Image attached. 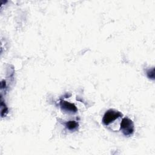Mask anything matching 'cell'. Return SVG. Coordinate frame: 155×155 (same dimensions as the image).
I'll return each instance as SVG.
<instances>
[{
    "mask_svg": "<svg viewBox=\"0 0 155 155\" xmlns=\"http://www.w3.org/2000/svg\"><path fill=\"white\" fill-rule=\"evenodd\" d=\"M120 130L125 136H131L134 132V125L132 120L128 117L123 118L120 123Z\"/></svg>",
    "mask_w": 155,
    "mask_h": 155,
    "instance_id": "obj_1",
    "label": "cell"
},
{
    "mask_svg": "<svg viewBox=\"0 0 155 155\" xmlns=\"http://www.w3.org/2000/svg\"><path fill=\"white\" fill-rule=\"evenodd\" d=\"M122 114L118 111H116L115 110L110 109L107 110L102 118V123L105 125H108L113 121H114L117 118L122 117Z\"/></svg>",
    "mask_w": 155,
    "mask_h": 155,
    "instance_id": "obj_2",
    "label": "cell"
},
{
    "mask_svg": "<svg viewBox=\"0 0 155 155\" xmlns=\"http://www.w3.org/2000/svg\"><path fill=\"white\" fill-rule=\"evenodd\" d=\"M59 105L61 108L66 112L75 113L78 111V108L74 104L65 101L61 100L59 102Z\"/></svg>",
    "mask_w": 155,
    "mask_h": 155,
    "instance_id": "obj_3",
    "label": "cell"
},
{
    "mask_svg": "<svg viewBox=\"0 0 155 155\" xmlns=\"http://www.w3.org/2000/svg\"><path fill=\"white\" fill-rule=\"evenodd\" d=\"M78 126V123L74 120H70L65 123V127L70 131H74L77 130Z\"/></svg>",
    "mask_w": 155,
    "mask_h": 155,
    "instance_id": "obj_4",
    "label": "cell"
},
{
    "mask_svg": "<svg viewBox=\"0 0 155 155\" xmlns=\"http://www.w3.org/2000/svg\"><path fill=\"white\" fill-rule=\"evenodd\" d=\"M1 116L4 117L8 113V108L7 107L5 104L3 102L2 99L1 102Z\"/></svg>",
    "mask_w": 155,
    "mask_h": 155,
    "instance_id": "obj_5",
    "label": "cell"
},
{
    "mask_svg": "<svg viewBox=\"0 0 155 155\" xmlns=\"http://www.w3.org/2000/svg\"><path fill=\"white\" fill-rule=\"evenodd\" d=\"M147 75L148 78L151 79L153 80L154 79V68L148 70L147 71Z\"/></svg>",
    "mask_w": 155,
    "mask_h": 155,
    "instance_id": "obj_6",
    "label": "cell"
}]
</instances>
